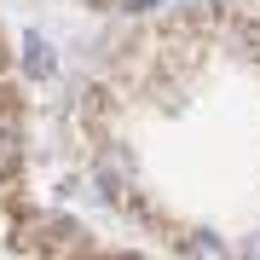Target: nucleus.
<instances>
[{"mask_svg":"<svg viewBox=\"0 0 260 260\" xmlns=\"http://www.w3.org/2000/svg\"><path fill=\"white\" fill-rule=\"evenodd\" d=\"M23 64H29L35 81H52V47H47V35H35V29L23 35Z\"/></svg>","mask_w":260,"mask_h":260,"instance_id":"1","label":"nucleus"},{"mask_svg":"<svg viewBox=\"0 0 260 260\" xmlns=\"http://www.w3.org/2000/svg\"><path fill=\"white\" fill-rule=\"evenodd\" d=\"M127 6H133V12H139V6H150V0H127Z\"/></svg>","mask_w":260,"mask_h":260,"instance_id":"5","label":"nucleus"},{"mask_svg":"<svg viewBox=\"0 0 260 260\" xmlns=\"http://www.w3.org/2000/svg\"><path fill=\"white\" fill-rule=\"evenodd\" d=\"M185 254H191V260H232V254H225V243L208 237V232H191V237H185Z\"/></svg>","mask_w":260,"mask_h":260,"instance_id":"2","label":"nucleus"},{"mask_svg":"<svg viewBox=\"0 0 260 260\" xmlns=\"http://www.w3.org/2000/svg\"><path fill=\"white\" fill-rule=\"evenodd\" d=\"M243 260H260V232H254L249 243H243Z\"/></svg>","mask_w":260,"mask_h":260,"instance_id":"3","label":"nucleus"},{"mask_svg":"<svg viewBox=\"0 0 260 260\" xmlns=\"http://www.w3.org/2000/svg\"><path fill=\"white\" fill-rule=\"evenodd\" d=\"M0 156H6V127H0Z\"/></svg>","mask_w":260,"mask_h":260,"instance_id":"4","label":"nucleus"}]
</instances>
